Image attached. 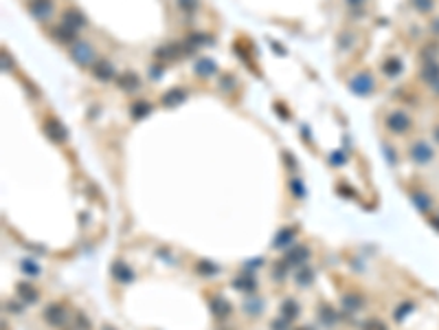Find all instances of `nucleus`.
<instances>
[{"instance_id":"4468645a","label":"nucleus","mask_w":439,"mask_h":330,"mask_svg":"<svg viewBox=\"0 0 439 330\" xmlns=\"http://www.w3.org/2000/svg\"><path fill=\"white\" fill-rule=\"evenodd\" d=\"M185 97H187V91H183V88H171L169 93L163 95V104L165 106H176V104H180V101H185Z\"/></svg>"},{"instance_id":"c756f323","label":"nucleus","mask_w":439,"mask_h":330,"mask_svg":"<svg viewBox=\"0 0 439 330\" xmlns=\"http://www.w3.org/2000/svg\"><path fill=\"white\" fill-rule=\"evenodd\" d=\"M363 330H387V328H384L382 321L371 319V321H365V323H363Z\"/></svg>"},{"instance_id":"aec40b11","label":"nucleus","mask_w":439,"mask_h":330,"mask_svg":"<svg viewBox=\"0 0 439 330\" xmlns=\"http://www.w3.org/2000/svg\"><path fill=\"white\" fill-rule=\"evenodd\" d=\"M342 306L349 310H358V308H363V297L347 293V295H342Z\"/></svg>"},{"instance_id":"5701e85b","label":"nucleus","mask_w":439,"mask_h":330,"mask_svg":"<svg viewBox=\"0 0 439 330\" xmlns=\"http://www.w3.org/2000/svg\"><path fill=\"white\" fill-rule=\"evenodd\" d=\"M233 284H235L239 291H255L257 289V282L250 280V278H244V275H242V278H237Z\"/></svg>"},{"instance_id":"473e14b6","label":"nucleus","mask_w":439,"mask_h":330,"mask_svg":"<svg viewBox=\"0 0 439 330\" xmlns=\"http://www.w3.org/2000/svg\"><path fill=\"white\" fill-rule=\"evenodd\" d=\"M273 330H290V321H284V319H279V321H275L273 323Z\"/></svg>"},{"instance_id":"cd10ccee","label":"nucleus","mask_w":439,"mask_h":330,"mask_svg":"<svg viewBox=\"0 0 439 330\" xmlns=\"http://www.w3.org/2000/svg\"><path fill=\"white\" fill-rule=\"evenodd\" d=\"M290 189L294 191V196H299V198H301V196L305 194V189H303V183L299 181V178H292V181H290Z\"/></svg>"},{"instance_id":"423d86ee","label":"nucleus","mask_w":439,"mask_h":330,"mask_svg":"<svg viewBox=\"0 0 439 330\" xmlns=\"http://www.w3.org/2000/svg\"><path fill=\"white\" fill-rule=\"evenodd\" d=\"M62 25L75 29V31H79V29H83V27L88 25V22H86V18H83L79 11L70 7V9H64V11H62Z\"/></svg>"},{"instance_id":"bb28decb","label":"nucleus","mask_w":439,"mask_h":330,"mask_svg":"<svg viewBox=\"0 0 439 330\" xmlns=\"http://www.w3.org/2000/svg\"><path fill=\"white\" fill-rule=\"evenodd\" d=\"M413 201H415V205H417L422 212H426L428 209V196H424V194H419V191H413Z\"/></svg>"},{"instance_id":"a211bd4d","label":"nucleus","mask_w":439,"mask_h":330,"mask_svg":"<svg viewBox=\"0 0 439 330\" xmlns=\"http://www.w3.org/2000/svg\"><path fill=\"white\" fill-rule=\"evenodd\" d=\"M130 112H132V117L134 119H141V117H145L147 112H152V104H149V101H134L132 108H130Z\"/></svg>"},{"instance_id":"412c9836","label":"nucleus","mask_w":439,"mask_h":330,"mask_svg":"<svg viewBox=\"0 0 439 330\" xmlns=\"http://www.w3.org/2000/svg\"><path fill=\"white\" fill-rule=\"evenodd\" d=\"M196 71H198L200 75H211V73H215V64H213L209 57H202L200 62L196 64Z\"/></svg>"},{"instance_id":"72a5a7b5","label":"nucleus","mask_w":439,"mask_h":330,"mask_svg":"<svg viewBox=\"0 0 439 330\" xmlns=\"http://www.w3.org/2000/svg\"><path fill=\"white\" fill-rule=\"evenodd\" d=\"M77 328H81V330H90V323H88V319L83 315H77Z\"/></svg>"},{"instance_id":"9d476101","label":"nucleus","mask_w":439,"mask_h":330,"mask_svg":"<svg viewBox=\"0 0 439 330\" xmlns=\"http://www.w3.org/2000/svg\"><path fill=\"white\" fill-rule=\"evenodd\" d=\"M44 319L51 323V326H62L64 323V308L59 304H49L44 308Z\"/></svg>"},{"instance_id":"f8f14e48","label":"nucleus","mask_w":439,"mask_h":330,"mask_svg":"<svg viewBox=\"0 0 439 330\" xmlns=\"http://www.w3.org/2000/svg\"><path fill=\"white\" fill-rule=\"evenodd\" d=\"M18 295L22 297V302L25 304H35L38 302V291L33 289L31 284H25V282H22V284H18Z\"/></svg>"},{"instance_id":"4be33fe9","label":"nucleus","mask_w":439,"mask_h":330,"mask_svg":"<svg viewBox=\"0 0 439 330\" xmlns=\"http://www.w3.org/2000/svg\"><path fill=\"white\" fill-rule=\"evenodd\" d=\"M294 280H297V284H301V286H308L312 280H314V271L312 269H301L297 275H294Z\"/></svg>"},{"instance_id":"c85d7f7f","label":"nucleus","mask_w":439,"mask_h":330,"mask_svg":"<svg viewBox=\"0 0 439 330\" xmlns=\"http://www.w3.org/2000/svg\"><path fill=\"white\" fill-rule=\"evenodd\" d=\"M22 269H25V273H29V275H38V273H40V267H38V264L29 262V260L22 262Z\"/></svg>"},{"instance_id":"f257e3e1","label":"nucleus","mask_w":439,"mask_h":330,"mask_svg":"<svg viewBox=\"0 0 439 330\" xmlns=\"http://www.w3.org/2000/svg\"><path fill=\"white\" fill-rule=\"evenodd\" d=\"M70 57H73L79 66H90V64L97 62V59H95V49L86 40L73 42V46H70Z\"/></svg>"},{"instance_id":"4c0bfd02","label":"nucleus","mask_w":439,"mask_h":330,"mask_svg":"<svg viewBox=\"0 0 439 330\" xmlns=\"http://www.w3.org/2000/svg\"><path fill=\"white\" fill-rule=\"evenodd\" d=\"M149 73L154 75L152 80H160V66H152V69H149Z\"/></svg>"},{"instance_id":"b1692460","label":"nucleus","mask_w":439,"mask_h":330,"mask_svg":"<svg viewBox=\"0 0 439 330\" xmlns=\"http://www.w3.org/2000/svg\"><path fill=\"white\" fill-rule=\"evenodd\" d=\"M218 271H220V269L215 267V264H211V262H207V260L198 262V273H200V275H215Z\"/></svg>"},{"instance_id":"9b49d317","label":"nucleus","mask_w":439,"mask_h":330,"mask_svg":"<svg viewBox=\"0 0 439 330\" xmlns=\"http://www.w3.org/2000/svg\"><path fill=\"white\" fill-rule=\"evenodd\" d=\"M51 35L57 42H62V44H66V42H77V31L75 29H70V27H66V25H57L51 31Z\"/></svg>"},{"instance_id":"ddd939ff","label":"nucleus","mask_w":439,"mask_h":330,"mask_svg":"<svg viewBox=\"0 0 439 330\" xmlns=\"http://www.w3.org/2000/svg\"><path fill=\"white\" fill-rule=\"evenodd\" d=\"M308 257H310V251H308V249H305V247H297V249L288 251L286 262H288V267H292V264H299V262L308 260Z\"/></svg>"},{"instance_id":"20e7f679","label":"nucleus","mask_w":439,"mask_h":330,"mask_svg":"<svg viewBox=\"0 0 439 330\" xmlns=\"http://www.w3.org/2000/svg\"><path fill=\"white\" fill-rule=\"evenodd\" d=\"M349 86H352L354 93H358V95H363V97H367V95L374 91V77H371L369 73L356 75V77H354V80L349 82Z\"/></svg>"},{"instance_id":"2f4dec72","label":"nucleus","mask_w":439,"mask_h":330,"mask_svg":"<svg viewBox=\"0 0 439 330\" xmlns=\"http://www.w3.org/2000/svg\"><path fill=\"white\" fill-rule=\"evenodd\" d=\"M213 310H215V313H220V315H226L228 313V306H226V302H222V299H220V302H213Z\"/></svg>"},{"instance_id":"39448f33","label":"nucleus","mask_w":439,"mask_h":330,"mask_svg":"<svg viewBox=\"0 0 439 330\" xmlns=\"http://www.w3.org/2000/svg\"><path fill=\"white\" fill-rule=\"evenodd\" d=\"M411 159L415 161V163H419V165L428 163V161H432V148L428 146V143H424V141L413 143V146H411Z\"/></svg>"},{"instance_id":"ea45409f","label":"nucleus","mask_w":439,"mask_h":330,"mask_svg":"<svg viewBox=\"0 0 439 330\" xmlns=\"http://www.w3.org/2000/svg\"><path fill=\"white\" fill-rule=\"evenodd\" d=\"M430 29H432V31H435V33H439V20H435V22H432V25H430Z\"/></svg>"},{"instance_id":"e433bc0d","label":"nucleus","mask_w":439,"mask_h":330,"mask_svg":"<svg viewBox=\"0 0 439 330\" xmlns=\"http://www.w3.org/2000/svg\"><path fill=\"white\" fill-rule=\"evenodd\" d=\"M178 3H180V7L183 9H196L198 0H178Z\"/></svg>"},{"instance_id":"a19ab883","label":"nucleus","mask_w":439,"mask_h":330,"mask_svg":"<svg viewBox=\"0 0 439 330\" xmlns=\"http://www.w3.org/2000/svg\"><path fill=\"white\" fill-rule=\"evenodd\" d=\"M435 139H437V141H439V128H437V130H435Z\"/></svg>"},{"instance_id":"2eb2a0df","label":"nucleus","mask_w":439,"mask_h":330,"mask_svg":"<svg viewBox=\"0 0 439 330\" xmlns=\"http://www.w3.org/2000/svg\"><path fill=\"white\" fill-rule=\"evenodd\" d=\"M112 275H114V278H117L119 282H132V280H134V273H132L130 267H125L123 262H117V264H114V267H112Z\"/></svg>"},{"instance_id":"f704fd0d","label":"nucleus","mask_w":439,"mask_h":330,"mask_svg":"<svg viewBox=\"0 0 439 330\" xmlns=\"http://www.w3.org/2000/svg\"><path fill=\"white\" fill-rule=\"evenodd\" d=\"M329 161H332V165H334V167H340L342 163H345V157L336 152V154H332V159H329Z\"/></svg>"},{"instance_id":"0eeeda50","label":"nucleus","mask_w":439,"mask_h":330,"mask_svg":"<svg viewBox=\"0 0 439 330\" xmlns=\"http://www.w3.org/2000/svg\"><path fill=\"white\" fill-rule=\"evenodd\" d=\"M93 73H95V77H99L101 82H110V80H114V66L108 62V59H97V62L93 64Z\"/></svg>"},{"instance_id":"6e6552de","label":"nucleus","mask_w":439,"mask_h":330,"mask_svg":"<svg viewBox=\"0 0 439 330\" xmlns=\"http://www.w3.org/2000/svg\"><path fill=\"white\" fill-rule=\"evenodd\" d=\"M44 132L51 137L53 141H57V143H62L64 139H66V132H64V125L57 121V119H53V117H49L44 121Z\"/></svg>"},{"instance_id":"6ab92c4d","label":"nucleus","mask_w":439,"mask_h":330,"mask_svg":"<svg viewBox=\"0 0 439 330\" xmlns=\"http://www.w3.org/2000/svg\"><path fill=\"white\" fill-rule=\"evenodd\" d=\"M281 313H284V317H286L288 321L297 319V315H299V306H297V302H292V299H286L284 306H281Z\"/></svg>"},{"instance_id":"79ce46f5","label":"nucleus","mask_w":439,"mask_h":330,"mask_svg":"<svg viewBox=\"0 0 439 330\" xmlns=\"http://www.w3.org/2000/svg\"><path fill=\"white\" fill-rule=\"evenodd\" d=\"M104 330H112V328H110V326H104Z\"/></svg>"},{"instance_id":"c9c22d12","label":"nucleus","mask_w":439,"mask_h":330,"mask_svg":"<svg viewBox=\"0 0 439 330\" xmlns=\"http://www.w3.org/2000/svg\"><path fill=\"white\" fill-rule=\"evenodd\" d=\"M411 308H413V304H402V308L398 310V313H395V319H402V317H404Z\"/></svg>"},{"instance_id":"a878e982","label":"nucleus","mask_w":439,"mask_h":330,"mask_svg":"<svg viewBox=\"0 0 439 330\" xmlns=\"http://www.w3.org/2000/svg\"><path fill=\"white\" fill-rule=\"evenodd\" d=\"M432 5H435V0H413V7L417 9L419 14H426V11H430Z\"/></svg>"},{"instance_id":"f03ea898","label":"nucleus","mask_w":439,"mask_h":330,"mask_svg":"<svg viewBox=\"0 0 439 330\" xmlns=\"http://www.w3.org/2000/svg\"><path fill=\"white\" fill-rule=\"evenodd\" d=\"M384 123H387V128L391 132H395V135H404L411 128V117L406 115L404 110H391L387 119H384Z\"/></svg>"},{"instance_id":"dca6fc26","label":"nucleus","mask_w":439,"mask_h":330,"mask_svg":"<svg viewBox=\"0 0 439 330\" xmlns=\"http://www.w3.org/2000/svg\"><path fill=\"white\" fill-rule=\"evenodd\" d=\"M117 84L123 88V91H134V88H138V77L136 73H125L121 77H117Z\"/></svg>"},{"instance_id":"f3484780","label":"nucleus","mask_w":439,"mask_h":330,"mask_svg":"<svg viewBox=\"0 0 439 330\" xmlns=\"http://www.w3.org/2000/svg\"><path fill=\"white\" fill-rule=\"evenodd\" d=\"M400 71H402V62H400L398 57H389L387 62L382 64V73L389 75V77H395V75L400 73Z\"/></svg>"},{"instance_id":"7c9ffc66","label":"nucleus","mask_w":439,"mask_h":330,"mask_svg":"<svg viewBox=\"0 0 439 330\" xmlns=\"http://www.w3.org/2000/svg\"><path fill=\"white\" fill-rule=\"evenodd\" d=\"M244 310H246V313H255V315L261 313V302H259V299H257V302H246Z\"/></svg>"},{"instance_id":"7ed1b4c3","label":"nucleus","mask_w":439,"mask_h":330,"mask_svg":"<svg viewBox=\"0 0 439 330\" xmlns=\"http://www.w3.org/2000/svg\"><path fill=\"white\" fill-rule=\"evenodd\" d=\"M29 11H31L33 18L44 22V20H49L53 14V3L51 0H31V3H29Z\"/></svg>"},{"instance_id":"58836bf2","label":"nucleus","mask_w":439,"mask_h":330,"mask_svg":"<svg viewBox=\"0 0 439 330\" xmlns=\"http://www.w3.org/2000/svg\"><path fill=\"white\" fill-rule=\"evenodd\" d=\"M347 5H349L352 9H356V7H363L365 0H347Z\"/></svg>"},{"instance_id":"1a4fd4ad","label":"nucleus","mask_w":439,"mask_h":330,"mask_svg":"<svg viewBox=\"0 0 439 330\" xmlns=\"http://www.w3.org/2000/svg\"><path fill=\"white\" fill-rule=\"evenodd\" d=\"M422 80L426 84H432V86H439V64L437 59H430V62H424V69H422Z\"/></svg>"},{"instance_id":"393cba45","label":"nucleus","mask_w":439,"mask_h":330,"mask_svg":"<svg viewBox=\"0 0 439 330\" xmlns=\"http://www.w3.org/2000/svg\"><path fill=\"white\" fill-rule=\"evenodd\" d=\"M292 233H294V229H284V231L279 233V238H277L273 244H275V247H284V244H288V242L292 240Z\"/></svg>"}]
</instances>
